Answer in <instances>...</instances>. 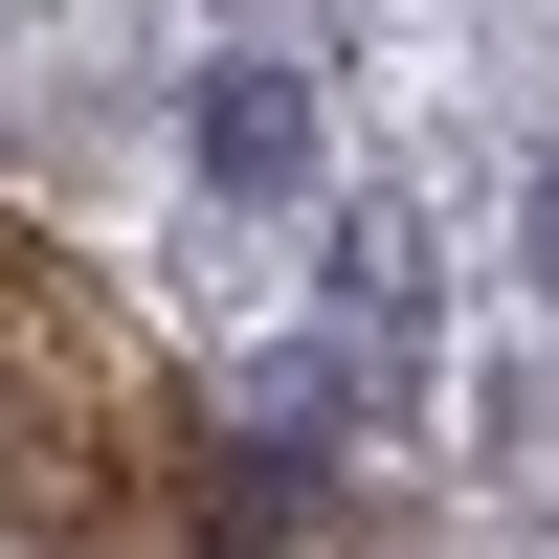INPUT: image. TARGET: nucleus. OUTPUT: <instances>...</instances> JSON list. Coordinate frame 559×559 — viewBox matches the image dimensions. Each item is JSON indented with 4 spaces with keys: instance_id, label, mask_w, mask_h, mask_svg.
<instances>
[{
    "instance_id": "1",
    "label": "nucleus",
    "mask_w": 559,
    "mask_h": 559,
    "mask_svg": "<svg viewBox=\"0 0 559 559\" xmlns=\"http://www.w3.org/2000/svg\"><path fill=\"white\" fill-rule=\"evenodd\" d=\"M202 157H224V179H292V157H313L292 68H224V90H202Z\"/></svg>"
},
{
    "instance_id": "2",
    "label": "nucleus",
    "mask_w": 559,
    "mask_h": 559,
    "mask_svg": "<svg viewBox=\"0 0 559 559\" xmlns=\"http://www.w3.org/2000/svg\"><path fill=\"white\" fill-rule=\"evenodd\" d=\"M537 292H559V179H537Z\"/></svg>"
}]
</instances>
